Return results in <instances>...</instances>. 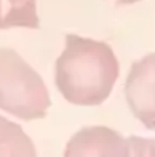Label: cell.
<instances>
[{"instance_id": "obj_1", "label": "cell", "mask_w": 155, "mask_h": 157, "mask_svg": "<svg viewBox=\"0 0 155 157\" xmlns=\"http://www.w3.org/2000/svg\"><path fill=\"white\" fill-rule=\"evenodd\" d=\"M119 78V61L106 42L68 33L56 61V87L80 107H96L108 100Z\"/></svg>"}, {"instance_id": "obj_2", "label": "cell", "mask_w": 155, "mask_h": 157, "mask_svg": "<svg viewBox=\"0 0 155 157\" xmlns=\"http://www.w3.org/2000/svg\"><path fill=\"white\" fill-rule=\"evenodd\" d=\"M51 96L39 73L14 49L0 47V110L23 121L45 117Z\"/></svg>"}, {"instance_id": "obj_3", "label": "cell", "mask_w": 155, "mask_h": 157, "mask_svg": "<svg viewBox=\"0 0 155 157\" xmlns=\"http://www.w3.org/2000/svg\"><path fill=\"white\" fill-rule=\"evenodd\" d=\"M124 94L131 113L146 129H155V52L131 65Z\"/></svg>"}, {"instance_id": "obj_4", "label": "cell", "mask_w": 155, "mask_h": 157, "mask_svg": "<svg viewBox=\"0 0 155 157\" xmlns=\"http://www.w3.org/2000/svg\"><path fill=\"white\" fill-rule=\"evenodd\" d=\"M65 155H131L129 140L105 126L84 128L72 136Z\"/></svg>"}, {"instance_id": "obj_5", "label": "cell", "mask_w": 155, "mask_h": 157, "mask_svg": "<svg viewBox=\"0 0 155 157\" xmlns=\"http://www.w3.org/2000/svg\"><path fill=\"white\" fill-rule=\"evenodd\" d=\"M37 0H0V30L39 28Z\"/></svg>"}, {"instance_id": "obj_6", "label": "cell", "mask_w": 155, "mask_h": 157, "mask_svg": "<svg viewBox=\"0 0 155 157\" xmlns=\"http://www.w3.org/2000/svg\"><path fill=\"white\" fill-rule=\"evenodd\" d=\"M37 154L32 138L19 124L0 117V155H28Z\"/></svg>"}, {"instance_id": "obj_7", "label": "cell", "mask_w": 155, "mask_h": 157, "mask_svg": "<svg viewBox=\"0 0 155 157\" xmlns=\"http://www.w3.org/2000/svg\"><path fill=\"white\" fill-rule=\"evenodd\" d=\"M119 6H131V4H136V2H141V0H113Z\"/></svg>"}]
</instances>
